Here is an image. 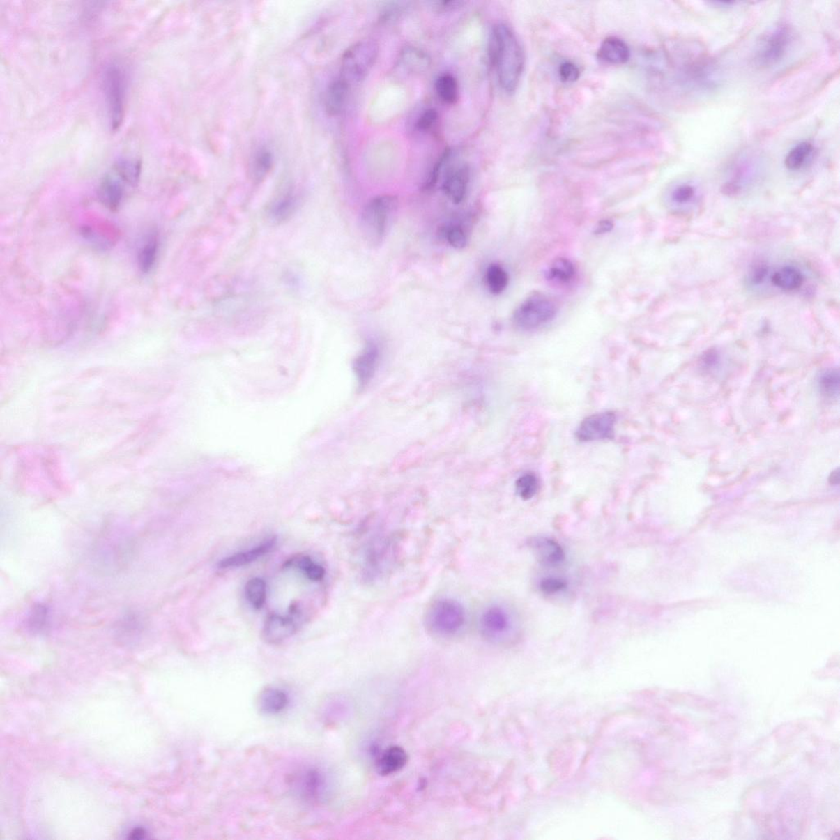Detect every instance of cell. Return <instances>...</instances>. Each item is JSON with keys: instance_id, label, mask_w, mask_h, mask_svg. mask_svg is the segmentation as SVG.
I'll list each match as a JSON object with an SVG mask.
<instances>
[{"instance_id": "13", "label": "cell", "mask_w": 840, "mask_h": 840, "mask_svg": "<svg viewBox=\"0 0 840 840\" xmlns=\"http://www.w3.org/2000/svg\"><path fill=\"white\" fill-rule=\"evenodd\" d=\"M296 630V622L291 617L273 614L264 622L262 635L267 643L276 644L291 637Z\"/></svg>"}, {"instance_id": "19", "label": "cell", "mask_w": 840, "mask_h": 840, "mask_svg": "<svg viewBox=\"0 0 840 840\" xmlns=\"http://www.w3.org/2000/svg\"><path fill=\"white\" fill-rule=\"evenodd\" d=\"M597 55L603 62L611 65H621L629 61L630 50L623 40L618 37L610 36L603 40Z\"/></svg>"}, {"instance_id": "20", "label": "cell", "mask_w": 840, "mask_h": 840, "mask_svg": "<svg viewBox=\"0 0 840 840\" xmlns=\"http://www.w3.org/2000/svg\"><path fill=\"white\" fill-rule=\"evenodd\" d=\"M770 281L774 287L783 291L791 292L801 289L805 277L800 268L793 266H784L776 269L770 275Z\"/></svg>"}, {"instance_id": "45", "label": "cell", "mask_w": 840, "mask_h": 840, "mask_svg": "<svg viewBox=\"0 0 840 840\" xmlns=\"http://www.w3.org/2000/svg\"><path fill=\"white\" fill-rule=\"evenodd\" d=\"M839 480V471H837L833 472L832 477H830V482H832V484H838Z\"/></svg>"}, {"instance_id": "14", "label": "cell", "mask_w": 840, "mask_h": 840, "mask_svg": "<svg viewBox=\"0 0 840 840\" xmlns=\"http://www.w3.org/2000/svg\"><path fill=\"white\" fill-rule=\"evenodd\" d=\"M277 542V537L275 536L268 537L261 544L253 547L252 549L238 552V553L227 556V558L221 560L217 566H219L220 569H230L240 567V566L254 563V560L275 549Z\"/></svg>"}, {"instance_id": "9", "label": "cell", "mask_w": 840, "mask_h": 840, "mask_svg": "<svg viewBox=\"0 0 840 840\" xmlns=\"http://www.w3.org/2000/svg\"><path fill=\"white\" fill-rule=\"evenodd\" d=\"M616 417L613 412H602L584 419L576 431V437L583 443L611 440L614 438Z\"/></svg>"}, {"instance_id": "5", "label": "cell", "mask_w": 840, "mask_h": 840, "mask_svg": "<svg viewBox=\"0 0 840 840\" xmlns=\"http://www.w3.org/2000/svg\"><path fill=\"white\" fill-rule=\"evenodd\" d=\"M558 312V305L553 300L546 295L535 293L518 306L513 314V322L522 330H535L552 321Z\"/></svg>"}, {"instance_id": "40", "label": "cell", "mask_w": 840, "mask_h": 840, "mask_svg": "<svg viewBox=\"0 0 840 840\" xmlns=\"http://www.w3.org/2000/svg\"><path fill=\"white\" fill-rule=\"evenodd\" d=\"M559 77L565 83L576 82L580 76V70L576 64L572 62H564L559 67Z\"/></svg>"}, {"instance_id": "3", "label": "cell", "mask_w": 840, "mask_h": 840, "mask_svg": "<svg viewBox=\"0 0 840 840\" xmlns=\"http://www.w3.org/2000/svg\"><path fill=\"white\" fill-rule=\"evenodd\" d=\"M397 207V199L391 196L376 197L365 206L361 213V229L369 244L381 243Z\"/></svg>"}, {"instance_id": "44", "label": "cell", "mask_w": 840, "mask_h": 840, "mask_svg": "<svg viewBox=\"0 0 840 840\" xmlns=\"http://www.w3.org/2000/svg\"><path fill=\"white\" fill-rule=\"evenodd\" d=\"M612 225L610 222H602L601 225L597 227L598 233H606L611 229Z\"/></svg>"}, {"instance_id": "25", "label": "cell", "mask_w": 840, "mask_h": 840, "mask_svg": "<svg viewBox=\"0 0 840 840\" xmlns=\"http://www.w3.org/2000/svg\"><path fill=\"white\" fill-rule=\"evenodd\" d=\"M273 155L267 147L259 148L254 153L250 162V173L255 181H261L266 177L273 168Z\"/></svg>"}, {"instance_id": "4", "label": "cell", "mask_w": 840, "mask_h": 840, "mask_svg": "<svg viewBox=\"0 0 840 840\" xmlns=\"http://www.w3.org/2000/svg\"><path fill=\"white\" fill-rule=\"evenodd\" d=\"M379 45L374 40H364L351 46L343 54L341 78L350 86L368 76L378 58Z\"/></svg>"}, {"instance_id": "24", "label": "cell", "mask_w": 840, "mask_h": 840, "mask_svg": "<svg viewBox=\"0 0 840 840\" xmlns=\"http://www.w3.org/2000/svg\"><path fill=\"white\" fill-rule=\"evenodd\" d=\"M401 63L406 70L413 73H422L428 71L431 60L429 55L423 51L416 48L407 47L402 51Z\"/></svg>"}, {"instance_id": "26", "label": "cell", "mask_w": 840, "mask_h": 840, "mask_svg": "<svg viewBox=\"0 0 840 840\" xmlns=\"http://www.w3.org/2000/svg\"><path fill=\"white\" fill-rule=\"evenodd\" d=\"M485 278L487 286L491 294L500 295L507 289L509 275L499 264H491L487 269Z\"/></svg>"}, {"instance_id": "21", "label": "cell", "mask_w": 840, "mask_h": 840, "mask_svg": "<svg viewBox=\"0 0 840 840\" xmlns=\"http://www.w3.org/2000/svg\"><path fill=\"white\" fill-rule=\"evenodd\" d=\"M406 751L399 746L389 747L380 755L377 762L378 772L382 776H389L399 772L407 763Z\"/></svg>"}, {"instance_id": "38", "label": "cell", "mask_w": 840, "mask_h": 840, "mask_svg": "<svg viewBox=\"0 0 840 840\" xmlns=\"http://www.w3.org/2000/svg\"><path fill=\"white\" fill-rule=\"evenodd\" d=\"M770 268L767 264H760L751 268L749 273V283L753 287H760L763 285L765 282L768 280Z\"/></svg>"}, {"instance_id": "35", "label": "cell", "mask_w": 840, "mask_h": 840, "mask_svg": "<svg viewBox=\"0 0 840 840\" xmlns=\"http://www.w3.org/2000/svg\"><path fill=\"white\" fill-rule=\"evenodd\" d=\"M29 628L33 631H41L46 628L49 622V611L45 606H36L30 615Z\"/></svg>"}, {"instance_id": "39", "label": "cell", "mask_w": 840, "mask_h": 840, "mask_svg": "<svg viewBox=\"0 0 840 840\" xmlns=\"http://www.w3.org/2000/svg\"><path fill=\"white\" fill-rule=\"evenodd\" d=\"M438 118V113L435 109L426 110L418 119L416 128L421 132H429L437 124Z\"/></svg>"}, {"instance_id": "31", "label": "cell", "mask_w": 840, "mask_h": 840, "mask_svg": "<svg viewBox=\"0 0 840 840\" xmlns=\"http://www.w3.org/2000/svg\"><path fill=\"white\" fill-rule=\"evenodd\" d=\"M287 565H293L300 569L311 581H321L325 576V570L323 566L314 563L309 556L296 558L291 561H289Z\"/></svg>"}, {"instance_id": "6", "label": "cell", "mask_w": 840, "mask_h": 840, "mask_svg": "<svg viewBox=\"0 0 840 840\" xmlns=\"http://www.w3.org/2000/svg\"><path fill=\"white\" fill-rule=\"evenodd\" d=\"M103 86L110 125L113 130H117L123 121L127 91L126 74L119 64L111 63L107 66Z\"/></svg>"}, {"instance_id": "37", "label": "cell", "mask_w": 840, "mask_h": 840, "mask_svg": "<svg viewBox=\"0 0 840 840\" xmlns=\"http://www.w3.org/2000/svg\"><path fill=\"white\" fill-rule=\"evenodd\" d=\"M445 238L448 243L456 249H463L467 245V236L465 230L461 226H452L445 231Z\"/></svg>"}, {"instance_id": "17", "label": "cell", "mask_w": 840, "mask_h": 840, "mask_svg": "<svg viewBox=\"0 0 840 840\" xmlns=\"http://www.w3.org/2000/svg\"><path fill=\"white\" fill-rule=\"evenodd\" d=\"M668 201L673 208L678 211L690 210L697 206L700 201L699 189L694 183L689 182L676 184L671 190Z\"/></svg>"}, {"instance_id": "23", "label": "cell", "mask_w": 840, "mask_h": 840, "mask_svg": "<svg viewBox=\"0 0 840 840\" xmlns=\"http://www.w3.org/2000/svg\"><path fill=\"white\" fill-rule=\"evenodd\" d=\"M576 275V268L568 259L559 258L551 263L547 272V280L558 283L568 284Z\"/></svg>"}, {"instance_id": "8", "label": "cell", "mask_w": 840, "mask_h": 840, "mask_svg": "<svg viewBox=\"0 0 840 840\" xmlns=\"http://www.w3.org/2000/svg\"><path fill=\"white\" fill-rule=\"evenodd\" d=\"M514 620L507 607L494 604L485 608L480 618V630L489 641L501 643L512 635Z\"/></svg>"}, {"instance_id": "7", "label": "cell", "mask_w": 840, "mask_h": 840, "mask_svg": "<svg viewBox=\"0 0 840 840\" xmlns=\"http://www.w3.org/2000/svg\"><path fill=\"white\" fill-rule=\"evenodd\" d=\"M792 38V31L786 25L778 26L768 31L756 45V63L760 67L770 68L781 62L786 56Z\"/></svg>"}, {"instance_id": "12", "label": "cell", "mask_w": 840, "mask_h": 840, "mask_svg": "<svg viewBox=\"0 0 840 840\" xmlns=\"http://www.w3.org/2000/svg\"><path fill=\"white\" fill-rule=\"evenodd\" d=\"M470 177V169L465 165L455 167L448 171L443 189L447 197L456 205L461 204L466 198Z\"/></svg>"}, {"instance_id": "2", "label": "cell", "mask_w": 840, "mask_h": 840, "mask_svg": "<svg viewBox=\"0 0 840 840\" xmlns=\"http://www.w3.org/2000/svg\"><path fill=\"white\" fill-rule=\"evenodd\" d=\"M466 622V612L461 602L452 598H441L431 606L426 625L437 637L450 638L458 634Z\"/></svg>"}, {"instance_id": "27", "label": "cell", "mask_w": 840, "mask_h": 840, "mask_svg": "<svg viewBox=\"0 0 840 840\" xmlns=\"http://www.w3.org/2000/svg\"><path fill=\"white\" fill-rule=\"evenodd\" d=\"M812 151H814V146L810 142H800L788 153L786 160H784V165L788 170H800L806 165Z\"/></svg>"}, {"instance_id": "29", "label": "cell", "mask_w": 840, "mask_h": 840, "mask_svg": "<svg viewBox=\"0 0 840 840\" xmlns=\"http://www.w3.org/2000/svg\"><path fill=\"white\" fill-rule=\"evenodd\" d=\"M296 207L295 197L287 194L272 204L269 207L268 216L273 222H281L289 219Z\"/></svg>"}, {"instance_id": "16", "label": "cell", "mask_w": 840, "mask_h": 840, "mask_svg": "<svg viewBox=\"0 0 840 840\" xmlns=\"http://www.w3.org/2000/svg\"><path fill=\"white\" fill-rule=\"evenodd\" d=\"M296 788L306 801L317 802L323 795L325 790L323 774L315 769L305 770L296 778Z\"/></svg>"}, {"instance_id": "32", "label": "cell", "mask_w": 840, "mask_h": 840, "mask_svg": "<svg viewBox=\"0 0 840 840\" xmlns=\"http://www.w3.org/2000/svg\"><path fill=\"white\" fill-rule=\"evenodd\" d=\"M540 482L535 473H526L516 482L517 494L524 501L530 500L540 490Z\"/></svg>"}, {"instance_id": "36", "label": "cell", "mask_w": 840, "mask_h": 840, "mask_svg": "<svg viewBox=\"0 0 840 840\" xmlns=\"http://www.w3.org/2000/svg\"><path fill=\"white\" fill-rule=\"evenodd\" d=\"M540 588L541 592L546 595H555V594L564 591L567 588V583L565 580L558 577H546L541 580Z\"/></svg>"}, {"instance_id": "11", "label": "cell", "mask_w": 840, "mask_h": 840, "mask_svg": "<svg viewBox=\"0 0 840 840\" xmlns=\"http://www.w3.org/2000/svg\"><path fill=\"white\" fill-rule=\"evenodd\" d=\"M533 554L545 567H558L565 560L563 547L552 538L545 536L532 537L528 541Z\"/></svg>"}, {"instance_id": "41", "label": "cell", "mask_w": 840, "mask_h": 840, "mask_svg": "<svg viewBox=\"0 0 840 840\" xmlns=\"http://www.w3.org/2000/svg\"><path fill=\"white\" fill-rule=\"evenodd\" d=\"M448 159H449V152L448 151V152H445V154L443 155V156L440 158L439 160L437 162H436V165L434 167V169H432V171H430L428 179L426 180V182L425 184V190L432 189L434 187V185L436 184H437L438 180L439 178V174L441 173V170H442L443 167L444 166V165L445 164V162H447Z\"/></svg>"}, {"instance_id": "30", "label": "cell", "mask_w": 840, "mask_h": 840, "mask_svg": "<svg viewBox=\"0 0 840 840\" xmlns=\"http://www.w3.org/2000/svg\"><path fill=\"white\" fill-rule=\"evenodd\" d=\"M245 597L254 609H261L266 601V583L262 579L253 578L245 584Z\"/></svg>"}, {"instance_id": "34", "label": "cell", "mask_w": 840, "mask_h": 840, "mask_svg": "<svg viewBox=\"0 0 840 840\" xmlns=\"http://www.w3.org/2000/svg\"><path fill=\"white\" fill-rule=\"evenodd\" d=\"M819 387L821 392L829 398L839 396V374L838 369H828L821 374L819 379Z\"/></svg>"}, {"instance_id": "10", "label": "cell", "mask_w": 840, "mask_h": 840, "mask_svg": "<svg viewBox=\"0 0 840 840\" xmlns=\"http://www.w3.org/2000/svg\"><path fill=\"white\" fill-rule=\"evenodd\" d=\"M382 351L378 343L370 341L354 361L353 369L360 387L367 386L379 369Z\"/></svg>"}, {"instance_id": "15", "label": "cell", "mask_w": 840, "mask_h": 840, "mask_svg": "<svg viewBox=\"0 0 840 840\" xmlns=\"http://www.w3.org/2000/svg\"><path fill=\"white\" fill-rule=\"evenodd\" d=\"M123 185L128 184L114 169L112 173L105 176L98 191L100 201L104 206L112 211L118 210L123 197Z\"/></svg>"}, {"instance_id": "33", "label": "cell", "mask_w": 840, "mask_h": 840, "mask_svg": "<svg viewBox=\"0 0 840 840\" xmlns=\"http://www.w3.org/2000/svg\"><path fill=\"white\" fill-rule=\"evenodd\" d=\"M158 252V241L155 236H151L143 245L138 257L139 267L142 273L150 272L154 266Z\"/></svg>"}, {"instance_id": "18", "label": "cell", "mask_w": 840, "mask_h": 840, "mask_svg": "<svg viewBox=\"0 0 840 840\" xmlns=\"http://www.w3.org/2000/svg\"><path fill=\"white\" fill-rule=\"evenodd\" d=\"M351 86L341 77L334 80L328 86L325 95L324 105L326 112L330 116L342 113L346 108Z\"/></svg>"}, {"instance_id": "42", "label": "cell", "mask_w": 840, "mask_h": 840, "mask_svg": "<svg viewBox=\"0 0 840 840\" xmlns=\"http://www.w3.org/2000/svg\"><path fill=\"white\" fill-rule=\"evenodd\" d=\"M466 3V2L457 1V0H449V1L448 0H443V1L434 2L433 6L436 11L445 13L461 8Z\"/></svg>"}, {"instance_id": "28", "label": "cell", "mask_w": 840, "mask_h": 840, "mask_svg": "<svg viewBox=\"0 0 840 840\" xmlns=\"http://www.w3.org/2000/svg\"><path fill=\"white\" fill-rule=\"evenodd\" d=\"M436 91L444 103L452 105L456 103L459 97V87L457 79L450 74H444L438 78L435 84Z\"/></svg>"}, {"instance_id": "22", "label": "cell", "mask_w": 840, "mask_h": 840, "mask_svg": "<svg viewBox=\"0 0 840 840\" xmlns=\"http://www.w3.org/2000/svg\"><path fill=\"white\" fill-rule=\"evenodd\" d=\"M289 703V695L278 688H267L259 695V707L264 713L276 715L287 708Z\"/></svg>"}, {"instance_id": "43", "label": "cell", "mask_w": 840, "mask_h": 840, "mask_svg": "<svg viewBox=\"0 0 840 840\" xmlns=\"http://www.w3.org/2000/svg\"><path fill=\"white\" fill-rule=\"evenodd\" d=\"M406 3H389L385 7L383 11V17L388 20L390 18H396L405 9Z\"/></svg>"}, {"instance_id": "1", "label": "cell", "mask_w": 840, "mask_h": 840, "mask_svg": "<svg viewBox=\"0 0 840 840\" xmlns=\"http://www.w3.org/2000/svg\"><path fill=\"white\" fill-rule=\"evenodd\" d=\"M489 55L499 84L507 93L517 90L522 77L526 57L514 32L504 24L496 25L491 34Z\"/></svg>"}]
</instances>
